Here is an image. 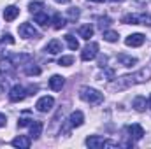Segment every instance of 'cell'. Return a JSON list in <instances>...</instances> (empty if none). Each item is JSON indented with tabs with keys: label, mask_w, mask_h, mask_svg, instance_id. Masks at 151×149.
<instances>
[{
	"label": "cell",
	"mask_w": 151,
	"mask_h": 149,
	"mask_svg": "<svg viewBox=\"0 0 151 149\" xmlns=\"http://www.w3.org/2000/svg\"><path fill=\"white\" fill-rule=\"evenodd\" d=\"M79 97H81V100L88 102L90 105H99V104L104 102V95H102L99 90L90 88V86H83V88L79 90Z\"/></svg>",
	"instance_id": "1"
},
{
	"label": "cell",
	"mask_w": 151,
	"mask_h": 149,
	"mask_svg": "<svg viewBox=\"0 0 151 149\" xmlns=\"http://www.w3.org/2000/svg\"><path fill=\"white\" fill-rule=\"evenodd\" d=\"M151 79V69H141L139 72L134 75H125L121 79V86H130V84H137V82H146Z\"/></svg>",
	"instance_id": "2"
},
{
	"label": "cell",
	"mask_w": 151,
	"mask_h": 149,
	"mask_svg": "<svg viewBox=\"0 0 151 149\" xmlns=\"http://www.w3.org/2000/svg\"><path fill=\"white\" fill-rule=\"evenodd\" d=\"M97 54H99V44H97V42H90V44H86V46L83 47V51H81V60H83V62H90V60H93Z\"/></svg>",
	"instance_id": "3"
},
{
	"label": "cell",
	"mask_w": 151,
	"mask_h": 149,
	"mask_svg": "<svg viewBox=\"0 0 151 149\" xmlns=\"http://www.w3.org/2000/svg\"><path fill=\"white\" fill-rule=\"evenodd\" d=\"M18 32H19V37H23V39H37L39 37V32L35 30V27L32 23H21Z\"/></svg>",
	"instance_id": "4"
},
{
	"label": "cell",
	"mask_w": 151,
	"mask_h": 149,
	"mask_svg": "<svg viewBox=\"0 0 151 149\" xmlns=\"http://www.w3.org/2000/svg\"><path fill=\"white\" fill-rule=\"evenodd\" d=\"M53 105H55V98L53 97H40L37 100V104H35V109L39 112H49L53 109Z\"/></svg>",
	"instance_id": "5"
},
{
	"label": "cell",
	"mask_w": 151,
	"mask_h": 149,
	"mask_svg": "<svg viewBox=\"0 0 151 149\" xmlns=\"http://www.w3.org/2000/svg\"><path fill=\"white\" fill-rule=\"evenodd\" d=\"M25 97H27V90H25L23 86H19V84L12 86V88L9 90V100H11V102H21Z\"/></svg>",
	"instance_id": "6"
},
{
	"label": "cell",
	"mask_w": 151,
	"mask_h": 149,
	"mask_svg": "<svg viewBox=\"0 0 151 149\" xmlns=\"http://www.w3.org/2000/svg\"><path fill=\"white\" fill-rule=\"evenodd\" d=\"M106 139L104 137H99V135H90L86 139V146L91 149H100V148H106Z\"/></svg>",
	"instance_id": "7"
},
{
	"label": "cell",
	"mask_w": 151,
	"mask_h": 149,
	"mask_svg": "<svg viewBox=\"0 0 151 149\" xmlns=\"http://www.w3.org/2000/svg\"><path fill=\"white\" fill-rule=\"evenodd\" d=\"M144 40H146V37H144L142 34H132V35L127 37L125 44H127L128 47H139V46L144 44Z\"/></svg>",
	"instance_id": "8"
},
{
	"label": "cell",
	"mask_w": 151,
	"mask_h": 149,
	"mask_svg": "<svg viewBox=\"0 0 151 149\" xmlns=\"http://www.w3.org/2000/svg\"><path fill=\"white\" fill-rule=\"evenodd\" d=\"M14 148H19V149H28L30 148V144H32V140H30V137H27V135H18L16 139H12V142H11Z\"/></svg>",
	"instance_id": "9"
},
{
	"label": "cell",
	"mask_w": 151,
	"mask_h": 149,
	"mask_svg": "<svg viewBox=\"0 0 151 149\" xmlns=\"http://www.w3.org/2000/svg\"><path fill=\"white\" fill-rule=\"evenodd\" d=\"M42 128H44L42 121L34 119V121L30 123V139H39V137H40V133H42Z\"/></svg>",
	"instance_id": "10"
},
{
	"label": "cell",
	"mask_w": 151,
	"mask_h": 149,
	"mask_svg": "<svg viewBox=\"0 0 151 149\" xmlns=\"http://www.w3.org/2000/svg\"><path fill=\"white\" fill-rule=\"evenodd\" d=\"M128 133H130V137L134 140H141L144 137V128L141 125H130L128 126Z\"/></svg>",
	"instance_id": "11"
},
{
	"label": "cell",
	"mask_w": 151,
	"mask_h": 149,
	"mask_svg": "<svg viewBox=\"0 0 151 149\" xmlns=\"http://www.w3.org/2000/svg\"><path fill=\"white\" fill-rule=\"evenodd\" d=\"M18 14H19V9L16 5H9L4 9V19L5 21H14L18 18Z\"/></svg>",
	"instance_id": "12"
},
{
	"label": "cell",
	"mask_w": 151,
	"mask_h": 149,
	"mask_svg": "<svg viewBox=\"0 0 151 149\" xmlns=\"http://www.w3.org/2000/svg\"><path fill=\"white\" fill-rule=\"evenodd\" d=\"M63 86H65V79H63L62 75H53V77L49 79V88H51L53 91H60Z\"/></svg>",
	"instance_id": "13"
},
{
	"label": "cell",
	"mask_w": 151,
	"mask_h": 149,
	"mask_svg": "<svg viewBox=\"0 0 151 149\" xmlns=\"http://www.w3.org/2000/svg\"><path fill=\"white\" fill-rule=\"evenodd\" d=\"M83 123H84V114L81 111H74L70 114V117H69V125H70V126H76V128H77V126H81Z\"/></svg>",
	"instance_id": "14"
},
{
	"label": "cell",
	"mask_w": 151,
	"mask_h": 149,
	"mask_svg": "<svg viewBox=\"0 0 151 149\" xmlns=\"http://www.w3.org/2000/svg\"><path fill=\"white\" fill-rule=\"evenodd\" d=\"M46 51H47L49 54H58V53H62V42L56 40V39L49 40L47 46H46Z\"/></svg>",
	"instance_id": "15"
},
{
	"label": "cell",
	"mask_w": 151,
	"mask_h": 149,
	"mask_svg": "<svg viewBox=\"0 0 151 149\" xmlns=\"http://www.w3.org/2000/svg\"><path fill=\"white\" fill-rule=\"evenodd\" d=\"M93 32H95V28L88 23V25H83L81 28H79V37L84 39V40H90V37H93Z\"/></svg>",
	"instance_id": "16"
},
{
	"label": "cell",
	"mask_w": 151,
	"mask_h": 149,
	"mask_svg": "<svg viewBox=\"0 0 151 149\" xmlns=\"http://www.w3.org/2000/svg\"><path fill=\"white\" fill-rule=\"evenodd\" d=\"M34 19H35V23H39L40 27H47L49 23H51V19L47 18V14L46 12H42V11H39L34 14Z\"/></svg>",
	"instance_id": "17"
},
{
	"label": "cell",
	"mask_w": 151,
	"mask_h": 149,
	"mask_svg": "<svg viewBox=\"0 0 151 149\" xmlns=\"http://www.w3.org/2000/svg\"><path fill=\"white\" fill-rule=\"evenodd\" d=\"M118 62L123 65V67H132L137 63V58L134 56H127V54H118Z\"/></svg>",
	"instance_id": "18"
},
{
	"label": "cell",
	"mask_w": 151,
	"mask_h": 149,
	"mask_svg": "<svg viewBox=\"0 0 151 149\" xmlns=\"http://www.w3.org/2000/svg\"><path fill=\"white\" fill-rule=\"evenodd\" d=\"M146 105H148V102H146L144 97H135V98H134V109L137 112H142L146 109Z\"/></svg>",
	"instance_id": "19"
},
{
	"label": "cell",
	"mask_w": 151,
	"mask_h": 149,
	"mask_svg": "<svg viewBox=\"0 0 151 149\" xmlns=\"http://www.w3.org/2000/svg\"><path fill=\"white\" fill-rule=\"evenodd\" d=\"M51 21H53V28H55V30H62V28L65 27V18H62V14H58V12L53 16Z\"/></svg>",
	"instance_id": "20"
},
{
	"label": "cell",
	"mask_w": 151,
	"mask_h": 149,
	"mask_svg": "<svg viewBox=\"0 0 151 149\" xmlns=\"http://www.w3.org/2000/svg\"><path fill=\"white\" fill-rule=\"evenodd\" d=\"M125 25H139V14H127L121 19Z\"/></svg>",
	"instance_id": "21"
},
{
	"label": "cell",
	"mask_w": 151,
	"mask_h": 149,
	"mask_svg": "<svg viewBox=\"0 0 151 149\" xmlns=\"http://www.w3.org/2000/svg\"><path fill=\"white\" fill-rule=\"evenodd\" d=\"M65 42H67V46L72 49V51H76V49H79V42H77V39L74 37V35H70V34H67L65 35Z\"/></svg>",
	"instance_id": "22"
},
{
	"label": "cell",
	"mask_w": 151,
	"mask_h": 149,
	"mask_svg": "<svg viewBox=\"0 0 151 149\" xmlns=\"http://www.w3.org/2000/svg\"><path fill=\"white\" fill-rule=\"evenodd\" d=\"M118 32H114V30H104V40H107V42H118Z\"/></svg>",
	"instance_id": "23"
},
{
	"label": "cell",
	"mask_w": 151,
	"mask_h": 149,
	"mask_svg": "<svg viewBox=\"0 0 151 149\" xmlns=\"http://www.w3.org/2000/svg\"><path fill=\"white\" fill-rule=\"evenodd\" d=\"M25 74L27 75H39L40 74V69L35 67V65H32V63H27L25 65Z\"/></svg>",
	"instance_id": "24"
},
{
	"label": "cell",
	"mask_w": 151,
	"mask_h": 149,
	"mask_svg": "<svg viewBox=\"0 0 151 149\" xmlns=\"http://www.w3.org/2000/svg\"><path fill=\"white\" fill-rule=\"evenodd\" d=\"M74 63V56H62L58 60V65H63V67H70Z\"/></svg>",
	"instance_id": "25"
},
{
	"label": "cell",
	"mask_w": 151,
	"mask_h": 149,
	"mask_svg": "<svg viewBox=\"0 0 151 149\" xmlns=\"http://www.w3.org/2000/svg\"><path fill=\"white\" fill-rule=\"evenodd\" d=\"M42 7H44V4H42V2H30V5H28V9H30V12H32V14L39 12Z\"/></svg>",
	"instance_id": "26"
},
{
	"label": "cell",
	"mask_w": 151,
	"mask_h": 149,
	"mask_svg": "<svg viewBox=\"0 0 151 149\" xmlns=\"http://www.w3.org/2000/svg\"><path fill=\"white\" fill-rule=\"evenodd\" d=\"M67 16H69V19H70V21H76V19L79 18V9H77V7L69 9V11H67Z\"/></svg>",
	"instance_id": "27"
},
{
	"label": "cell",
	"mask_w": 151,
	"mask_h": 149,
	"mask_svg": "<svg viewBox=\"0 0 151 149\" xmlns=\"http://www.w3.org/2000/svg\"><path fill=\"white\" fill-rule=\"evenodd\" d=\"M139 25H148V27H151V16L150 14H139Z\"/></svg>",
	"instance_id": "28"
},
{
	"label": "cell",
	"mask_w": 151,
	"mask_h": 149,
	"mask_svg": "<svg viewBox=\"0 0 151 149\" xmlns=\"http://www.w3.org/2000/svg\"><path fill=\"white\" fill-rule=\"evenodd\" d=\"M0 42H2V44H14V39H12L11 34H5V35H2Z\"/></svg>",
	"instance_id": "29"
},
{
	"label": "cell",
	"mask_w": 151,
	"mask_h": 149,
	"mask_svg": "<svg viewBox=\"0 0 151 149\" xmlns=\"http://www.w3.org/2000/svg\"><path fill=\"white\" fill-rule=\"evenodd\" d=\"M32 121H34V119H28V117H21V119L18 121V126H19V128H23V126H28Z\"/></svg>",
	"instance_id": "30"
},
{
	"label": "cell",
	"mask_w": 151,
	"mask_h": 149,
	"mask_svg": "<svg viewBox=\"0 0 151 149\" xmlns=\"http://www.w3.org/2000/svg\"><path fill=\"white\" fill-rule=\"evenodd\" d=\"M5 123H7V117L0 112V128H4V126H5Z\"/></svg>",
	"instance_id": "31"
},
{
	"label": "cell",
	"mask_w": 151,
	"mask_h": 149,
	"mask_svg": "<svg viewBox=\"0 0 151 149\" xmlns=\"http://www.w3.org/2000/svg\"><path fill=\"white\" fill-rule=\"evenodd\" d=\"M55 2H58V4H69L70 0H55Z\"/></svg>",
	"instance_id": "32"
},
{
	"label": "cell",
	"mask_w": 151,
	"mask_h": 149,
	"mask_svg": "<svg viewBox=\"0 0 151 149\" xmlns=\"http://www.w3.org/2000/svg\"><path fill=\"white\" fill-rule=\"evenodd\" d=\"M148 107H150V109H151V95H150V97H148Z\"/></svg>",
	"instance_id": "33"
},
{
	"label": "cell",
	"mask_w": 151,
	"mask_h": 149,
	"mask_svg": "<svg viewBox=\"0 0 151 149\" xmlns=\"http://www.w3.org/2000/svg\"><path fill=\"white\" fill-rule=\"evenodd\" d=\"M90 2H97V4H102L104 0H90Z\"/></svg>",
	"instance_id": "34"
},
{
	"label": "cell",
	"mask_w": 151,
	"mask_h": 149,
	"mask_svg": "<svg viewBox=\"0 0 151 149\" xmlns=\"http://www.w3.org/2000/svg\"><path fill=\"white\" fill-rule=\"evenodd\" d=\"M113 2H123V0H113Z\"/></svg>",
	"instance_id": "35"
}]
</instances>
